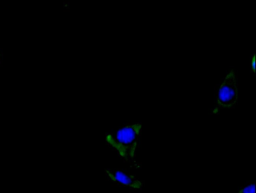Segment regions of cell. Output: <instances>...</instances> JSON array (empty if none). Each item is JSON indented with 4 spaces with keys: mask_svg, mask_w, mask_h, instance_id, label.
<instances>
[{
    "mask_svg": "<svg viewBox=\"0 0 256 193\" xmlns=\"http://www.w3.org/2000/svg\"><path fill=\"white\" fill-rule=\"evenodd\" d=\"M141 132L140 122H128L106 133L105 142L124 162L134 168Z\"/></svg>",
    "mask_w": 256,
    "mask_h": 193,
    "instance_id": "1",
    "label": "cell"
},
{
    "mask_svg": "<svg viewBox=\"0 0 256 193\" xmlns=\"http://www.w3.org/2000/svg\"><path fill=\"white\" fill-rule=\"evenodd\" d=\"M214 94L218 108L234 107L238 101V84L233 70L228 72L215 86Z\"/></svg>",
    "mask_w": 256,
    "mask_h": 193,
    "instance_id": "2",
    "label": "cell"
},
{
    "mask_svg": "<svg viewBox=\"0 0 256 193\" xmlns=\"http://www.w3.org/2000/svg\"><path fill=\"white\" fill-rule=\"evenodd\" d=\"M104 174L108 180L114 184L132 190L142 188L143 182L134 175L119 168H106Z\"/></svg>",
    "mask_w": 256,
    "mask_h": 193,
    "instance_id": "3",
    "label": "cell"
},
{
    "mask_svg": "<svg viewBox=\"0 0 256 193\" xmlns=\"http://www.w3.org/2000/svg\"><path fill=\"white\" fill-rule=\"evenodd\" d=\"M238 193H256V183L249 182L240 186L238 189Z\"/></svg>",
    "mask_w": 256,
    "mask_h": 193,
    "instance_id": "4",
    "label": "cell"
},
{
    "mask_svg": "<svg viewBox=\"0 0 256 193\" xmlns=\"http://www.w3.org/2000/svg\"><path fill=\"white\" fill-rule=\"evenodd\" d=\"M256 56L255 54L254 53L251 56V60L250 62V71L253 74L256 72Z\"/></svg>",
    "mask_w": 256,
    "mask_h": 193,
    "instance_id": "5",
    "label": "cell"
},
{
    "mask_svg": "<svg viewBox=\"0 0 256 193\" xmlns=\"http://www.w3.org/2000/svg\"><path fill=\"white\" fill-rule=\"evenodd\" d=\"M70 6V2L68 0H65L63 2V6L64 8H68Z\"/></svg>",
    "mask_w": 256,
    "mask_h": 193,
    "instance_id": "6",
    "label": "cell"
}]
</instances>
